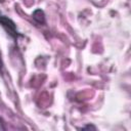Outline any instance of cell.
I'll use <instances>...</instances> for the list:
<instances>
[{"instance_id": "cell-2", "label": "cell", "mask_w": 131, "mask_h": 131, "mask_svg": "<svg viewBox=\"0 0 131 131\" xmlns=\"http://www.w3.org/2000/svg\"><path fill=\"white\" fill-rule=\"evenodd\" d=\"M32 17L34 19V21L38 25H45L46 23V18H45V13L41 8H37L33 11L32 13Z\"/></svg>"}, {"instance_id": "cell-1", "label": "cell", "mask_w": 131, "mask_h": 131, "mask_svg": "<svg viewBox=\"0 0 131 131\" xmlns=\"http://www.w3.org/2000/svg\"><path fill=\"white\" fill-rule=\"evenodd\" d=\"M0 26L3 28V30L6 32V34L13 39V41L16 43L19 37H23V34H20L16 28L15 23L9 18L8 16L0 13Z\"/></svg>"}, {"instance_id": "cell-4", "label": "cell", "mask_w": 131, "mask_h": 131, "mask_svg": "<svg viewBox=\"0 0 131 131\" xmlns=\"http://www.w3.org/2000/svg\"><path fill=\"white\" fill-rule=\"evenodd\" d=\"M3 70H4V62H3V58H2V53L0 51V74L3 73Z\"/></svg>"}, {"instance_id": "cell-3", "label": "cell", "mask_w": 131, "mask_h": 131, "mask_svg": "<svg viewBox=\"0 0 131 131\" xmlns=\"http://www.w3.org/2000/svg\"><path fill=\"white\" fill-rule=\"evenodd\" d=\"M80 130H89V129H92V130H96V127L94 126V125H92V124H87V125H85L84 127H81V128H79Z\"/></svg>"}]
</instances>
